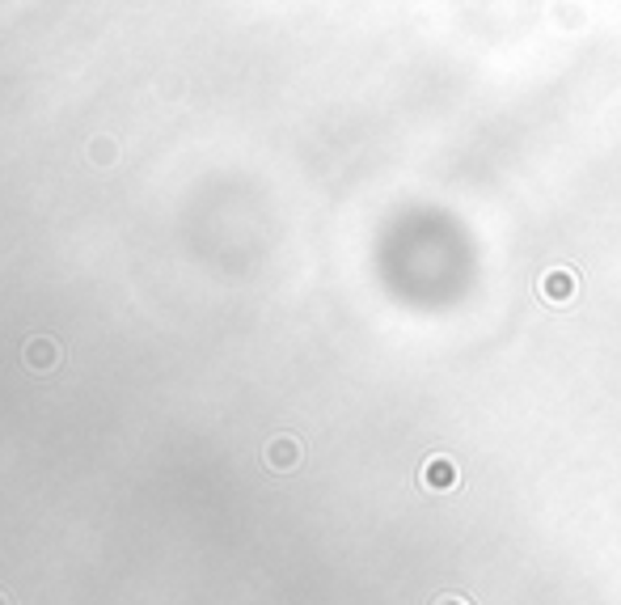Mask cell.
Returning <instances> with one entry per match:
<instances>
[{"instance_id": "8992f818", "label": "cell", "mask_w": 621, "mask_h": 605, "mask_svg": "<svg viewBox=\"0 0 621 605\" xmlns=\"http://www.w3.org/2000/svg\"><path fill=\"white\" fill-rule=\"evenodd\" d=\"M0 605H5V597H0Z\"/></svg>"}, {"instance_id": "3957f363", "label": "cell", "mask_w": 621, "mask_h": 605, "mask_svg": "<svg viewBox=\"0 0 621 605\" xmlns=\"http://www.w3.org/2000/svg\"><path fill=\"white\" fill-rule=\"evenodd\" d=\"M267 461L275 470H292L301 461V445H296L292 436H280V441H271L267 445Z\"/></svg>"}, {"instance_id": "5b68a950", "label": "cell", "mask_w": 621, "mask_h": 605, "mask_svg": "<svg viewBox=\"0 0 621 605\" xmlns=\"http://www.w3.org/2000/svg\"><path fill=\"white\" fill-rule=\"evenodd\" d=\"M436 605H469L465 597H457V593H444V597H436Z\"/></svg>"}, {"instance_id": "277c9868", "label": "cell", "mask_w": 621, "mask_h": 605, "mask_svg": "<svg viewBox=\"0 0 621 605\" xmlns=\"http://www.w3.org/2000/svg\"><path fill=\"white\" fill-rule=\"evenodd\" d=\"M25 360L34 364V369H47L51 360H55V347L47 339H34V343H25Z\"/></svg>"}, {"instance_id": "6da1fadb", "label": "cell", "mask_w": 621, "mask_h": 605, "mask_svg": "<svg viewBox=\"0 0 621 605\" xmlns=\"http://www.w3.org/2000/svg\"><path fill=\"white\" fill-rule=\"evenodd\" d=\"M575 288H579V275H575L571 267H549V272L541 275L537 293H541L549 305H571V301H575Z\"/></svg>"}, {"instance_id": "7a4b0ae2", "label": "cell", "mask_w": 621, "mask_h": 605, "mask_svg": "<svg viewBox=\"0 0 621 605\" xmlns=\"http://www.w3.org/2000/svg\"><path fill=\"white\" fill-rule=\"evenodd\" d=\"M419 482H423V487H431V491H452V487L461 482V466H457L448 453H436V457H427V461H423Z\"/></svg>"}]
</instances>
